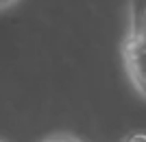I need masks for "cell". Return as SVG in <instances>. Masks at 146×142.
I'll return each mask as SVG.
<instances>
[{
	"mask_svg": "<svg viewBox=\"0 0 146 142\" xmlns=\"http://www.w3.org/2000/svg\"><path fill=\"white\" fill-rule=\"evenodd\" d=\"M122 53H124V63L135 90L142 96H146V39L129 35Z\"/></svg>",
	"mask_w": 146,
	"mask_h": 142,
	"instance_id": "6da1fadb",
	"label": "cell"
},
{
	"mask_svg": "<svg viewBox=\"0 0 146 142\" xmlns=\"http://www.w3.org/2000/svg\"><path fill=\"white\" fill-rule=\"evenodd\" d=\"M131 37L146 39V0H131Z\"/></svg>",
	"mask_w": 146,
	"mask_h": 142,
	"instance_id": "7a4b0ae2",
	"label": "cell"
},
{
	"mask_svg": "<svg viewBox=\"0 0 146 142\" xmlns=\"http://www.w3.org/2000/svg\"><path fill=\"white\" fill-rule=\"evenodd\" d=\"M122 142H146V133L144 131H133V133H129Z\"/></svg>",
	"mask_w": 146,
	"mask_h": 142,
	"instance_id": "3957f363",
	"label": "cell"
},
{
	"mask_svg": "<svg viewBox=\"0 0 146 142\" xmlns=\"http://www.w3.org/2000/svg\"><path fill=\"white\" fill-rule=\"evenodd\" d=\"M46 142H81V140H76V138H72V136H55V138H50V140H46Z\"/></svg>",
	"mask_w": 146,
	"mask_h": 142,
	"instance_id": "277c9868",
	"label": "cell"
},
{
	"mask_svg": "<svg viewBox=\"0 0 146 142\" xmlns=\"http://www.w3.org/2000/svg\"><path fill=\"white\" fill-rule=\"evenodd\" d=\"M15 0H0V9H7V7H11Z\"/></svg>",
	"mask_w": 146,
	"mask_h": 142,
	"instance_id": "5b68a950",
	"label": "cell"
}]
</instances>
